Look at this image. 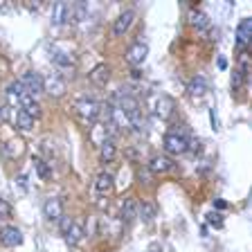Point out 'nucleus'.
Masks as SVG:
<instances>
[{"instance_id":"nucleus-7","label":"nucleus","mask_w":252,"mask_h":252,"mask_svg":"<svg viewBox=\"0 0 252 252\" xmlns=\"http://www.w3.org/2000/svg\"><path fill=\"white\" fill-rule=\"evenodd\" d=\"M173 110H176V104H173L171 97H167V94H160L156 99V115L160 117V120H171L173 117Z\"/></svg>"},{"instance_id":"nucleus-4","label":"nucleus","mask_w":252,"mask_h":252,"mask_svg":"<svg viewBox=\"0 0 252 252\" xmlns=\"http://www.w3.org/2000/svg\"><path fill=\"white\" fill-rule=\"evenodd\" d=\"M252 41V18H241L239 27H236V45H239V52H248Z\"/></svg>"},{"instance_id":"nucleus-19","label":"nucleus","mask_w":252,"mask_h":252,"mask_svg":"<svg viewBox=\"0 0 252 252\" xmlns=\"http://www.w3.org/2000/svg\"><path fill=\"white\" fill-rule=\"evenodd\" d=\"M137 216V200L135 198H126L122 205V220L124 223H133Z\"/></svg>"},{"instance_id":"nucleus-25","label":"nucleus","mask_w":252,"mask_h":252,"mask_svg":"<svg viewBox=\"0 0 252 252\" xmlns=\"http://www.w3.org/2000/svg\"><path fill=\"white\" fill-rule=\"evenodd\" d=\"M34 167H36L38 176H41L43 180H47L50 176H52V169H50V162H45L43 158H34Z\"/></svg>"},{"instance_id":"nucleus-12","label":"nucleus","mask_w":252,"mask_h":252,"mask_svg":"<svg viewBox=\"0 0 252 252\" xmlns=\"http://www.w3.org/2000/svg\"><path fill=\"white\" fill-rule=\"evenodd\" d=\"M18 104L23 106L21 110H25L27 115H32L34 120H36V117H41V106H38V101L34 99V97H32V94L27 93V90L21 94V97H18Z\"/></svg>"},{"instance_id":"nucleus-26","label":"nucleus","mask_w":252,"mask_h":252,"mask_svg":"<svg viewBox=\"0 0 252 252\" xmlns=\"http://www.w3.org/2000/svg\"><path fill=\"white\" fill-rule=\"evenodd\" d=\"M137 216H142L144 220H151L156 216V207L151 203H140L137 205Z\"/></svg>"},{"instance_id":"nucleus-24","label":"nucleus","mask_w":252,"mask_h":252,"mask_svg":"<svg viewBox=\"0 0 252 252\" xmlns=\"http://www.w3.org/2000/svg\"><path fill=\"white\" fill-rule=\"evenodd\" d=\"M81 236H84V227L79 225V223H72V227H70V232L65 234V241L70 243V246H77L79 241H81Z\"/></svg>"},{"instance_id":"nucleus-14","label":"nucleus","mask_w":252,"mask_h":252,"mask_svg":"<svg viewBox=\"0 0 252 252\" xmlns=\"http://www.w3.org/2000/svg\"><path fill=\"white\" fill-rule=\"evenodd\" d=\"M90 81H93L94 86L104 88V86L110 81V68L106 65V63H99V65H94L93 72H90Z\"/></svg>"},{"instance_id":"nucleus-5","label":"nucleus","mask_w":252,"mask_h":252,"mask_svg":"<svg viewBox=\"0 0 252 252\" xmlns=\"http://www.w3.org/2000/svg\"><path fill=\"white\" fill-rule=\"evenodd\" d=\"M147 54H149V47L142 41H137L126 50V63H131V65L137 68V65H142V63L147 61Z\"/></svg>"},{"instance_id":"nucleus-30","label":"nucleus","mask_w":252,"mask_h":252,"mask_svg":"<svg viewBox=\"0 0 252 252\" xmlns=\"http://www.w3.org/2000/svg\"><path fill=\"white\" fill-rule=\"evenodd\" d=\"M207 223L214 227H223V220L219 219V214H207Z\"/></svg>"},{"instance_id":"nucleus-27","label":"nucleus","mask_w":252,"mask_h":252,"mask_svg":"<svg viewBox=\"0 0 252 252\" xmlns=\"http://www.w3.org/2000/svg\"><path fill=\"white\" fill-rule=\"evenodd\" d=\"M248 79L243 77L239 70H232V81H230V86H232V90H241L243 88V84H246Z\"/></svg>"},{"instance_id":"nucleus-6","label":"nucleus","mask_w":252,"mask_h":252,"mask_svg":"<svg viewBox=\"0 0 252 252\" xmlns=\"http://www.w3.org/2000/svg\"><path fill=\"white\" fill-rule=\"evenodd\" d=\"M21 84L32 97H36V94L43 93V77L38 72H25L21 79Z\"/></svg>"},{"instance_id":"nucleus-31","label":"nucleus","mask_w":252,"mask_h":252,"mask_svg":"<svg viewBox=\"0 0 252 252\" xmlns=\"http://www.w3.org/2000/svg\"><path fill=\"white\" fill-rule=\"evenodd\" d=\"M147 252H162V243H160V241H153L151 246L147 248Z\"/></svg>"},{"instance_id":"nucleus-13","label":"nucleus","mask_w":252,"mask_h":252,"mask_svg":"<svg viewBox=\"0 0 252 252\" xmlns=\"http://www.w3.org/2000/svg\"><path fill=\"white\" fill-rule=\"evenodd\" d=\"M70 18H72V7L68 2H57L52 7V25H63Z\"/></svg>"},{"instance_id":"nucleus-11","label":"nucleus","mask_w":252,"mask_h":252,"mask_svg":"<svg viewBox=\"0 0 252 252\" xmlns=\"http://www.w3.org/2000/svg\"><path fill=\"white\" fill-rule=\"evenodd\" d=\"M173 169V160L169 156H153L151 160H149V171L156 173V176H160V173H167Z\"/></svg>"},{"instance_id":"nucleus-10","label":"nucleus","mask_w":252,"mask_h":252,"mask_svg":"<svg viewBox=\"0 0 252 252\" xmlns=\"http://www.w3.org/2000/svg\"><path fill=\"white\" fill-rule=\"evenodd\" d=\"M43 216H45L47 220H59L63 216V205L59 198H54V196H50V198L43 203Z\"/></svg>"},{"instance_id":"nucleus-17","label":"nucleus","mask_w":252,"mask_h":252,"mask_svg":"<svg viewBox=\"0 0 252 252\" xmlns=\"http://www.w3.org/2000/svg\"><path fill=\"white\" fill-rule=\"evenodd\" d=\"M94 189H97V194L99 196H106L113 191V176L106 171H101L99 176H97V180H94Z\"/></svg>"},{"instance_id":"nucleus-8","label":"nucleus","mask_w":252,"mask_h":252,"mask_svg":"<svg viewBox=\"0 0 252 252\" xmlns=\"http://www.w3.org/2000/svg\"><path fill=\"white\" fill-rule=\"evenodd\" d=\"M133 18H135V11L133 9H126L124 14L117 16L115 25H113V36H124L126 32H128V27L133 25Z\"/></svg>"},{"instance_id":"nucleus-21","label":"nucleus","mask_w":252,"mask_h":252,"mask_svg":"<svg viewBox=\"0 0 252 252\" xmlns=\"http://www.w3.org/2000/svg\"><path fill=\"white\" fill-rule=\"evenodd\" d=\"M54 65L57 68H61V70H72L74 68V59H72V54H65V52H59V54H54Z\"/></svg>"},{"instance_id":"nucleus-9","label":"nucleus","mask_w":252,"mask_h":252,"mask_svg":"<svg viewBox=\"0 0 252 252\" xmlns=\"http://www.w3.org/2000/svg\"><path fill=\"white\" fill-rule=\"evenodd\" d=\"M0 241L5 243L7 248H16L23 243V232L18 230L16 225H7L2 227V232H0Z\"/></svg>"},{"instance_id":"nucleus-34","label":"nucleus","mask_w":252,"mask_h":252,"mask_svg":"<svg viewBox=\"0 0 252 252\" xmlns=\"http://www.w3.org/2000/svg\"><path fill=\"white\" fill-rule=\"evenodd\" d=\"M133 77L140 79V77H142V70H137V68H135V70H133Z\"/></svg>"},{"instance_id":"nucleus-2","label":"nucleus","mask_w":252,"mask_h":252,"mask_svg":"<svg viewBox=\"0 0 252 252\" xmlns=\"http://www.w3.org/2000/svg\"><path fill=\"white\" fill-rule=\"evenodd\" d=\"M65 90H68V84H65V79L59 77V74H47V77L43 79V93H47L50 97H54V99L63 97Z\"/></svg>"},{"instance_id":"nucleus-33","label":"nucleus","mask_w":252,"mask_h":252,"mask_svg":"<svg viewBox=\"0 0 252 252\" xmlns=\"http://www.w3.org/2000/svg\"><path fill=\"white\" fill-rule=\"evenodd\" d=\"M219 68H220V70H225V68H227V61H225V59H223V57L219 59Z\"/></svg>"},{"instance_id":"nucleus-3","label":"nucleus","mask_w":252,"mask_h":252,"mask_svg":"<svg viewBox=\"0 0 252 252\" xmlns=\"http://www.w3.org/2000/svg\"><path fill=\"white\" fill-rule=\"evenodd\" d=\"M187 137L185 135H178V133H167L162 140L164 144V151L169 153V156H183V153H187Z\"/></svg>"},{"instance_id":"nucleus-28","label":"nucleus","mask_w":252,"mask_h":252,"mask_svg":"<svg viewBox=\"0 0 252 252\" xmlns=\"http://www.w3.org/2000/svg\"><path fill=\"white\" fill-rule=\"evenodd\" d=\"M72 216H61V219H59V227H61V232L63 234H68L70 232V227H72Z\"/></svg>"},{"instance_id":"nucleus-1","label":"nucleus","mask_w":252,"mask_h":252,"mask_svg":"<svg viewBox=\"0 0 252 252\" xmlns=\"http://www.w3.org/2000/svg\"><path fill=\"white\" fill-rule=\"evenodd\" d=\"M74 110H77V115L84 122L93 124V122L99 117L101 106H99V101H94V99H79L77 104H74Z\"/></svg>"},{"instance_id":"nucleus-15","label":"nucleus","mask_w":252,"mask_h":252,"mask_svg":"<svg viewBox=\"0 0 252 252\" xmlns=\"http://www.w3.org/2000/svg\"><path fill=\"white\" fill-rule=\"evenodd\" d=\"M117 156V147H115V142L110 140V137H104V142L99 144V158H101V162H113Z\"/></svg>"},{"instance_id":"nucleus-22","label":"nucleus","mask_w":252,"mask_h":252,"mask_svg":"<svg viewBox=\"0 0 252 252\" xmlns=\"http://www.w3.org/2000/svg\"><path fill=\"white\" fill-rule=\"evenodd\" d=\"M14 122H16V126H18L21 131H32V126H34V117L27 115L25 110H18Z\"/></svg>"},{"instance_id":"nucleus-23","label":"nucleus","mask_w":252,"mask_h":252,"mask_svg":"<svg viewBox=\"0 0 252 252\" xmlns=\"http://www.w3.org/2000/svg\"><path fill=\"white\" fill-rule=\"evenodd\" d=\"M25 93V88H23L21 81H11L9 86H7V97H9L11 104H18V97Z\"/></svg>"},{"instance_id":"nucleus-32","label":"nucleus","mask_w":252,"mask_h":252,"mask_svg":"<svg viewBox=\"0 0 252 252\" xmlns=\"http://www.w3.org/2000/svg\"><path fill=\"white\" fill-rule=\"evenodd\" d=\"M214 207H216V210H225L227 203H225V200H220V198H216L214 200Z\"/></svg>"},{"instance_id":"nucleus-18","label":"nucleus","mask_w":252,"mask_h":252,"mask_svg":"<svg viewBox=\"0 0 252 252\" xmlns=\"http://www.w3.org/2000/svg\"><path fill=\"white\" fill-rule=\"evenodd\" d=\"M187 90H189V94H191V97H203V94L210 90V86H207V79H205V77H194L191 81H189Z\"/></svg>"},{"instance_id":"nucleus-29","label":"nucleus","mask_w":252,"mask_h":252,"mask_svg":"<svg viewBox=\"0 0 252 252\" xmlns=\"http://www.w3.org/2000/svg\"><path fill=\"white\" fill-rule=\"evenodd\" d=\"M11 216V205L5 198H0V219H9Z\"/></svg>"},{"instance_id":"nucleus-16","label":"nucleus","mask_w":252,"mask_h":252,"mask_svg":"<svg viewBox=\"0 0 252 252\" xmlns=\"http://www.w3.org/2000/svg\"><path fill=\"white\" fill-rule=\"evenodd\" d=\"M2 151H5V156H7V158H21L23 153H25V142H23L21 137H14V140L5 142Z\"/></svg>"},{"instance_id":"nucleus-20","label":"nucleus","mask_w":252,"mask_h":252,"mask_svg":"<svg viewBox=\"0 0 252 252\" xmlns=\"http://www.w3.org/2000/svg\"><path fill=\"white\" fill-rule=\"evenodd\" d=\"M189 23H191L196 30H207V27H210V16L200 9H194L189 14Z\"/></svg>"}]
</instances>
